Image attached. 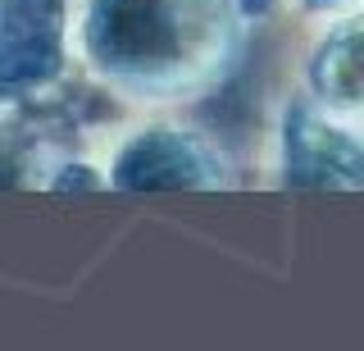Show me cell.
<instances>
[{
	"mask_svg": "<svg viewBox=\"0 0 364 351\" xmlns=\"http://www.w3.org/2000/svg\"><path fill=\"white\" fill-rule=\"evenodd\" d=\"M246 19L232 0H87L77 55L91 78L141 105L196 100L237 69Z\"/></svg>",
	"mask_w": 364,
	"mask_h": 351,
	"instance_id": "cell-1",
	"label": "cell"
},
{
	"mask_svg": "<svg viewBox=\"0 0 364 351\" xmlns=\"http://www.w3.org/2000/svg\"><path fill=\"white\" fill-rule=\"evenodd\" d=\"M228 183V155L187 123H146L128 132L105 169V187L119 192H210Z\"/></svg>",
	"mask_w": 364,
	"mask_h": 351,
	"instance_id": "cell-2",
	"label": "cell"
},
{
	"mask_svg": "<svg viewBox=\"0 0 364 351\" xmlns=\"http://www.w3.org/2000/svg\"><path fill=\"white\" fill-rule=\"evenodd\" d=\"M278 164H282V183L291 187L355 192L364 183L360 123L318 110L310 96H291L278 128Z\"/></svg>",
	"mask_w": 364,
	"mask_h": 351,
	"instance_id": "cell-3",
	"label": "cell"
},
{
	"mask_svg": "<svg viewBox=\"0 0 364 351\" xmlns=\"http://www.w3.org/2000/svg\"><path fill=\"white\" fill-rule=\"evenodd\" d=\"M68 69V0H0V100L41 96Z\"/></svg>",
	"mask_w": 364,
	"mask_h": 351,
	"instance_id": "cell-4",
	"label": "cell"
},
{
	"mask_svg": "<svg viewBox=\"0 0 364 351\" xmlns=\"http://www.w3.org/2000/svg\"><path fill=\"white\" fill-rule=\"evenodd\" d=\"M364 19L360 14H341L328 19L323 37L314 41L310 60H305V96L318 110L337 119L360 123V105H364Z\"/></svg>",
	"mask_w": 364,
	"mask_h": 351,
	"instance_id": "cell-5",
	"label": "cell"
},
{
	"mask_svg": "<svg viewBox=\"0 0 364 351\" xmlns=\"http://www.w3.org/2000/svg\"><path fill=\"white\" fill-rule=\"evenodd\" d=\"M305 14L314 19H341V14H360V0H296Z\"/></svg>",
	"mask_w": 364,
	"mask_h": 351,
	"instance_id": "cell-6",
	"label": "cell"
}]
</instances>
